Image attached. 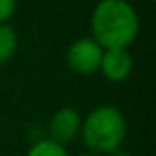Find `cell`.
<instances>
[{
  "instance_id": "obj_1",
  "label": "cell",
  "mask_w": 156,
  "mask_h": 156,
  "mask_svg": "<svg viewBox=\"0 0 156 156\" xmlns=\"http://www.w3.org/2000/svg\"><path fill=\"white\" fill-rule=\"evenodd\" d=\"M90 31L103 50H127L140 31L138 13L127 0H101L92 11Z\"/></svg>"
},
{
  "instance_id": "obj_2",
  "label": "cell",
  "mask_w": 156,
  "mask_h": 156,
  "mask_svg": "<svg viewBox=\"0 0 156 156\" xmlns=\"http://www.w3.org/2000/svg\"><path fill=\"white\" fill-rule=\"evenodd\" d=\"M85 145L94 154H110L121 147L127 136V121L119 108L112 105H101L88 112L81 123Z\"/></svg>"
},
{
  "instance_id": "obj_3",
  "label": "cell",
  "mask_w": 156,
  "mask_h": 156,
  "mask_svg": "<svg viewBox=\"0 0 156 156\" xmlns=\"http://www.w3.org/2000/svg\"><path fill=\"white\" fill-rule=\"evenodd\" d=\"M103 48L92 39L83 37L73 41L66 50V64L73 73L79 75H90L96 70H99Z\"/></svg>"
},
{
  "instance_id": "obj_4",
  "label": "cell",
  "mask_w": 156,
  "mask_h": 156,
  "mask_svg": "<svg viewBox=\"0 0 156 156\" xmlns=\"http://www.w3.org/2000/svg\"><path fill=\"white\" fill-rule=\"evenodd\" d=\"M81 123H83V118L75 108L62 107V108L55 110L48 121V129H46L48 140L64 147V145L72 143L77 138V134L81 132Z\"/></svg>"
},
{
  "instance_id": "obj_5",
  "label": "cell",
  "mask_w": 156,
  "mask_h": 156,
  "mask_svg": "<svg viewBox=\"0 0 156 156\" xmlns=\"http://www.w3.org/2000/svg\"><path fill=\"white\" fill-rule=\"evenodd\" d=\"M132 64L129 50H103L99 70L110 83H121L132 73Z\"/></svg>"
},
{
  "instance_id": "obj_6",
  "label": "cell",
  "mask_w": 156,
  "mask_h": 156,
  "mask_svg": "<svg viewBox=\"0 0 156 156\" xmlns=\"http://www.w3.org/2000/svg\"><path fill=\"white\" fill-rule=\"evenodd\" d=\"M19 37L17 31L9 24H0V66L11 61V57L17 51Z\"/></svg>"
},
{
  "instance_id": "obj_7",
  "label": "cell",
  "mask_w": 156,
  "mask_h": 156,
  "mask_svg": "<svg viewBox=\"0 0 156 156\" xmlns=\"http://www.w3.org/2000/svg\"><path fill=\"white\" fill-rule=\"evenodd\" d=\"M26 156H68V152H66V149L62 145H59V143L46 138V140L35 141L30 147Z\"/></svg>"
},
{
  "instance_id": "obj_8",
  "label": "cell",
  "mask_w": 156,
  "mask_h": 156,
  "mask_svg": "<svg viewBox=\"0 0 156 156\" xmlns=\"http://www.w3.org/2000/svg\"><path fill=\"white\" fill-rule=\"evenodd\" d=\"M17 9V0H0V24H6Z\"/></svg>"
},
{
  "instance_id": "obj_9",
  "label": "cell",
  "mask_w": 156,
  "mask_h": 156,
  "mask_svg": "<svg viewBox=\"0 0 156 156\" xmlns=\"http://www.w3.org/2000/svg\"><path fill=\"white\" fill-rule=\"evenodd\" d=\"M108 156H132V154H130V152H127V151H121V149H118V151L110 152Z\"/></svg>"
},
{
  "instance_id": "obj_10",
  "label": "cell",
  "mask_w": 156,
  "mask_h": 156,
  "mask_svg": "<svg viewBox=\"0 0 156 156\" xmlns=\"http://www.w3.org/2000/svg\"><path fill=\"white\" fill-rule=\"evenodd\" d=\"M75 156H98V154H94V152H81V154H75Z\"/></svg>"
}]
</instances>
